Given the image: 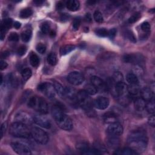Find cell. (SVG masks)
<instances>
[{"mask_svg": "<svg viewBox=\"0 0 155 155\" xmlns=\"http://www.w3.org/2000/svg\"><path fill=\"white\" fill-rule=\"evenodd\" d=\"M140 17H141V14L137 12L131 15V16L129 18L128 21L129 23H130V24H132V23L136 22L139 18H140Z\"/></svg>", "mask_w": 155, "mask_h": 155, "instance_id": "cell-39", "label": "cell"}, {"mask_svg": "<svg viewBox=\"0 0 155 155\" xmlns=\"http://www.w3.org/2000/svg\"><path fill=\"white\" fill-rule=\"evenodd\" d=\"M115 154H124V155H134V154H138L136 152H135L132 149H131L129 147H127V148H124L121 150H117L116 151Z\"/></svg>", "mask_w": 155, "mask_h": 155, "instance_id": "cell-27", "label": "cell"}, {"mask_svg": "<svg viewBox=\"0 0 155 155\" xmlns=\"http://www.w3.org/2000/svg\"><path fill=\"white\" fill-rule=\"evenodd\" d=\"M36 49V50L39 53L43 54L46 51V46L45 44H44L43 43H39L37 44Z\"/></svg>", "mask_w": 155, "mask_h": 155, "instance_id": "cell-42", "label": "cell"}, {"mask_svg": "<svg viewBox=\"0 0 155 155\" xmlns=\"http://www.w3.org/2000/svg\"><path fill=\"white\" fill-rule=\"evenodd\" d=\"M34 122L38 126L44 128H50L51 127V123L50 121L45 116L41 115H35L33 116Z\"/></svg>", "mask_w": 155, "mask_h": 155, "instance_id": "cell-13", "label": "cell"}, {"mask_svg": "<svg viewBox=\"0 0 155 155\" xmlns=\"http://www.w3.org/2000/svg\"><path fill=\"white\" fill-rule=\"evenodd\" d=\"M32 71L29 68H26L23 69L21 72V75L23 80L24 81H27L30 78V77L32 76Z\"/></svg>", "mask_w": 155, "mask_h": 155, "instance_id": "cell-31", "label": "cell"}, {"mask_svg": "<svg viewBox=\"0 0 155 155\" xmlns=\"http://www.w3.org/2000/svg\"><path fill=\"white\" fill-rule=\"evenodd\" d=\"M41 32L44 34H47L50 32V26L47 22H45L42 24L41 27Z\"/></svg>", "mask_w": 155, "mask_h": 155, "instance_id": "cell-43", "label": "cell"}, {"mask_svg": "<svg viewBox=\"0 0 155 155\" xmlns=\"http://www.w3.org/2000/svg\"><path fill=\"white\" fill-rule=\"evenodd\" d=\"M33 11L30 8H26L22 9L20 13V16L21 18H27L32 15Z\"/></svg>", "mask_w": 155, "mask_h": 155, "instance_id": "cell-32", "label": "cell"}, {"mask_svg": "<svg viewBox=\"0 0 155 155\" xmlns=\"http://www.w3.org/2000/svg\"><path fill=\"white\" fill-rule=\"evenodd\" d=\"M52 115L57 124L61 129L66 131H71L73 128L72 119L64 113L63 108L59 105H54L52 107Z\"/></svg>", "mask_w": 155, "mask_h": 155, "instance_id": "cell-2", "label": "cell"}, {"mask_svg": "<svg viewBox=\"0 0 155 155\" xmlns=\"http://www.w3.org/2000/svg\"><path fill=\"white\" fill-rule=\"evenodd\" d=\"M3 75H1V84H3Z\"/></svg>", "mask_w": 155, "mask_h": 155, "instance_id": "cell-58", "label": "cell"}, {"mask_svg": "<svg viewBox=\"0 0 155 155\" xmlns=\"http://www.w3.org/2000/svg\"><path fill=\"white\" fill-rule=\"evenodd\" d=\"M15 120L17 122H21L28 126L34 122L33 116H31L29 113L25 112H20L15 116Z\"/></svg>", "mask_w": 155, "mask_h": 155, "instance_id": "cell-12", "label": "cell"}, {"mask_svg": "<svg viewBox=\"0 0 155 155\" xmlns=\"http://www.w3.org/2000/svg\"><path fill=\"white\" fill-rule=\"evenodd\" d=\"M7 128V123L6 122H5L3 124L1 127V138L4 136V132H6Z\"/></svg>", "mask_w": 155, "mask_h": 155, "instance_id": "cell-46", "label": "cell"}, {"mask_svg": "<svg viewBox=\"0 0 155 155\" xmlns=\"http://www.w3.org/2000/svg\"><path fill=\"white\" fill-rule=\"evenodd\" d=\"M11 147L15 152L21 155H29L32 154L31 150L26 145L18 142H14L11 144Z\"/></svg>", "mask_w": 155, "mask_h": 155, "instance_id": "cell-9", "label": "cell"}, {"mask_svg": "<svg viewBox=\"0 0 155 155\" xmlns=\"http://www.w3.org/2000/svg\"><path fill=\"white\" fill-rule=\"evenodd\" d=\"M7 66H8V64H7L6 62L1 59V61H0V68H1V71H3V70L6 69L7 67Z\"/></svg>", "mask_w": 155, "mask_h": 155, "instance_id": "cell-49", "label": "cell"}, {"mask_svg": "<svg viewBox=\"0 0 155 155\" xmlns=\"http://www.w3.org/2000/svg\"><path fill=\"white\" fill-rule=\"evenodd\" d=\"M127 144L129 148L139 154L144 152L147 149L148 138L143 130L133 131L128 137Z\"/></svg>", "mask_w": 155, "mask_h": 155, "instance_id": "cell-1", "label": "cell"}, {"mask_svg": "<svg viewBox=\"0 0 155 155\" xmlns=\"http://www.w3.org/2000/svg\"><path fill=\"white\" fill-rule=\"evenodd\" d=\"M147 112H148L150 115H154V101L152 99L150 101H148V103H146L145 108Z\"/></svg>", "mask_w": 155, "mask_h": 155, "instance_id": "cell-33", "label": "cell"}, {"mask_svg": "<svg viewBox=\"0 0 155 155\" xmlns=\"http://www.w3.org/2000/svg\"><path fill=\"white\" fill-rule=\"evenodd\" d=\"M32 30L30 29H27L22 33L21 38L23 41L29 42L31 38H32Z\"/></svg>", "mask_w": 155, "mask_h": 155, "instance_id": "cell-28", "label": "cell"}, {"mask_svg": "<svg viewBox=\"0 0 155 155\" xmlns=\"http://www.w3.org/2000/svg\"><path fill=\"white\" fill-rule=\"evenodd\" d=\"M124 35L126 36V37L128 39V40H129L130 41L133 42V43H136V37L134 35V34L131 32V31L130 30H126L125 33H124Z\"/></svg>", "mask_w": 155, "mask_h": 155, "instance_id": "cell-37", "label": "cell"}, {"mask_svg": "<svg viewBox=\"0 0 155 155\" xmlns=\"http://www.w3.org/2000/svg\"><path fill=\"white\" fill-rule=\"evenodd\" d=\"M12 23H13V21H12V19L6 18V19L3 20L2 24H1V27H3V28L5 29L6 30H8V29L12 26Z\"/></svg>", "mask_w": 155, "mask_h": 155, "instance_id": "cell-34", "label": "cell"}, {"mask_svg": "<svg viewBox=\"0 0 155 155\" xmlns=\"http://www.w3.org/2000/svg\"><path fill=\"white\" fill-rule=\"evenodd\" d=\"M38 90L44 93L45 96L49 99H52L55 97L56 91L55 87H54L53 85H52L50 83H41L38 86Z\"/></svg>", "mask_w": 155, "mask_h": 155, "instance_id": "cell-7", "label": "cell"}, {"mask_svg": "<svg viewBox=\"0 0 155 155\" xmlns=\"http://www.w3.org/2000/svg\"><path fill=\"white\" fill-rule=\"evenodd\" d=\"M53 86L55 87L56 93H57L60 97H65V88L60 83L55 82L53 84Z\"/></svg>", "mask_w": 155, "mask_h": 155, "instance_id": "cell-23", "label": "cell"}, {"mask_svg": "<svg viewBox=\"0 0 155 155\" xmlns=\"http://www.w3.org/2000/svg\"><path fill=\"white\" fill-rule=\"evenodd\" d=\"M112 80L115 83L119 82H123L124 80V77L122 74L121 72H115L113 75V76L112 78Z\"/></svg>", "mask_w": 155, "mask_h": 155, "instance_id": "cell-36", "label": "cell"}, {"mask_svg": "<svg viewBox=\"0 0 155 155\" xmlns=\"http://www.w3.org/2000/svg\"><path fill=\"white\" fill-rule=\"evenodd\" d=\"M94 107H95L97 109L103 110L106 109L110 104V101L107 98L105 97H99L96 99L94 103Z\"/></svg>", "mask_w": 155, "mask_h": 155, "instance_id": "cell-14", "label": "cell"}, {"mask_svg": "<svg viewBox=\"0 0 155 155\" xmlns=\"http://www.w3.org/2000/svg\"><path fill=\"white\" fill-rule=\"evenodd\" d=\"M96 3V1H88L87 2V3L89 6H92V5H94V4H95Z\"/></svg>", "mask_w": 155, "mask_h": 155, "instance_id": "cell-55", "label": "cell"}, {"mask_svg": "<svg viewBox=\"0 0 155 155\" xmlns=\"http://www.w3.org/2000/svg\"><path fill=\"white\" fill-rule=\"evenodd\" d=\"M9 55V53L8 52L6 51V52L2 53V54H1V58H6Z\"/></svg>", "mask_w": 155, "mask_h": 155, "instance_id": "cell-54", "label": "cell"}, {"mask_svg": "<svg viewBox=\"0 0 155 155\" xmlns=\"http://www.w3.org/2000/svg\"><path fill=\"white\" fill-rule=\"evenodd\" d=\"M9 133L14 137L20 138H29L32 136L27 126L19 122H15L11 124Z\"/></svg>", "mask_w": 155, "mask_h": 155, "instance_id": "cell-3", "label": "cell"}, {"mask_svg": "<svg viewBox=\"0 0 155 155\" xmlns=\"http://www.w3.org/2000/svg\"><path fill=\"white\" fill-rule=\"evenodd\" d=\"M141 29L145 33H149L150 32L151 26L148 22H144L141 24Z\"/></svg>", "mask_w": 155, "mask_h": 155, "instance_id": "cell-41", "label": "cell"}, {"mask_svg": "<svg viewBox=\"0 0 155 155\" xmlns=\"http://www.w3.org/2000/svg\"><path fill=\"white\" fill-rule=\"evenodd\" d=\"M85 91H86L89 95H95L97 94L98 89L91 84H87L85 87Z\"/></svg>", "mask_w": 155, "mask_h": 155, "instance_id": "cell-29", "label": "cell"}, {"mask_svg": "<svg viewBox=\"0 0 155 155\" xmlns=\"http://www.w3.org/2000/svg\"><path fill=\"white\" fill-rule=\"evenodd\" d=\"M91 84L98 90H105L107 89V86L104 82L99 77L96 76H94L91 78Z\"/></svg>", "mask_w": 155, "mask_h": 155, "instance_id": "cell-16", "label": "cell"}, {"mask_svg": "<svg viewBox=\"0 0 155 155\" xmlns=\"http://www.w3.org/2000/svg\"><path fill=\"white\" fill-rule=\"evenodd\" d=\"M50 36H55V33L54 32H53V31H52V32H50Z\"/></svg>", "mask_w": 155, "mask_h": 155, "instance_id": "cell-57", "label": "cell"}, {"mask_svg": "<svg viewBox=\"0 0 155 155\" xmlns=\"http://www.w3.org/2000/svg\"><path fill=\"white\" fill-rule=\"evenodd\" d=\"M31 135L38 144L45 145L49 141L47 133L43 130L38 127H34L31 130Z\"/></svg>", "mask_w": 155, "mask_h": 155, "instance_id": "cell-6", "label": "cell"}, {"mask_svg": "<svg viewBox=\"0 0 155 155\" xmlns=\"http://www.w3.org/2000/svg\"><path fill=\"white\" fill-rule=\"evenodd\" d=\"M153 94L154 93L152 90L148 87H145L141 90L140 95H141V98H143L145 101H150L153 98Z\"/></svg>", "mask_w": 155, "mask_h": 155, "instance_id": "cell-17", "label": "cell"}, {"mask_svg": "<svg viewBox=\"0 0 155 155\" xmlns=\"http://www.w3.org/2000/svg\"><path fill=\"white\" fill-rule=\"evenodd\" d=\"M68 82L73 86H80L84 81V76L78 72L70 73L67 77Z\"/></svg>", "mask_w": 155, "mask_h": 155, "instance_id": "cell-10", "label": "cell"}, {"mask_svg": "<svg viewBox=\"0 0 155 155\" xmlns=\"http://www.w3.org/2000/svg\"><path fill=\"white\" fill-rule=\"evenodd\" d=\"M30 64L34 67H36L40 64V58L35 53H32L30 55Z\"/></svg>", "mask_w": 155, "mask_h": 155, "instance_id": "cell-26", "label": "cell"}, {"mask_svg": "<svg viewBox=\"0 0 155 155\" xmlns=\"http://www.w3.org/2000/svg\"><path fill=\"white\" fill-rule=\"evenodd\" d=\"M106 132L108 136L119 137L123 133V127L119 122H116L111 123L108 126L106 130Z\"/></svg>", "mask_w": 155, "mask_h": 155, "instance_id": "cell-8", "label": "cell"}, {"mask_svg": "<svg viewBox=\"0 0 155 155\" xmlns=\"http://www.w3.org/2000/svg\"><path fill=\"white\" fill-rule=\"evenodd\" d=\"M34 3L36 4L37 5H40V4H41L44 1H34Z\"/></svg>", "mask_w": 155, "mask_h": 155, "instance_id": "cell-56", "label": "cell"}, {"mask_svg": "<svg viewBox=\"0 0 155 155\" xmlns=\"http://www.w3.org/2000/svg\"><path fill=\"white\" fill-rule=\"evenodd\" d=\"M94 18L95 21L99 23H101L104 21V18H103V16L102 13L98 10L95 12L94 14Z\"/></svg>", "mask_w": 155, "mask_h": 155, "instance_id": "cell-38", "label": "cell"}, {"mask_svg": "<svg viewBox=\"0 0 155 155\" xmlns=\"http://www.w3.org/2000/svg\"><path fill=\"white\" fill-rule=\"evenodd\" d=\"M27 52V47L25 45H21L18 48L17 50V53L20 56H23Z\"/></svg>", "mask_w": 155, "mask_h": 155, "instance_id": "cell-45", "label": "cell"}, {"mask_svg": "<svg viewBox=\"0 0 155 155\" xmlns=\"http://www.w3.org/2000/svg\"><path fill=\"white\" fill-rule=\"evenodd\" d=\"M64 8V4L59 1L57 3V9L58 10H61L62 9H63Z\"/></svg>", "mask_w": 155, "mask_h": 155, "instance_id": "cell-52", "label": "cell"}, {"mask_svg": "<svg viewBox=\"0 0 155 155\" xmlns=\"http://www.w3.org/2000/svg\"><path fill=\"white\" fill-rule=\"evenodd\" d=\"M107 145L112 149L117 148L119 144V137L115 136H108L107 139L106 141Z\"/></svg>", "mask_w": 155, "mask_h": 155, "instance_id": "cell-19", "label": "cell"}, {"mask_svg": "<svg viewBox=\"0 0 155 155\" xmlns=\"http://www.w3.org/2000/svg\"><path fill=\"white\" fill-rule=\"evenodd\" d=\"M76 49V47L74 45H66L62 47L60 49L61 55H66L69 53L72 52Z\"/></svg>", "mask_w": 155, "mask_h": 155, "instance_id": "cell-24", "label": "cell"}, {"mask_svg": "<svg viewBox=\"0 0 155 155\" xmlns=\"http://www.w3.org/2000/svg\"><path fill=\"white\" fill-rule=\"evenodd\" d=\"M81 19L80 17H76L74 19L73 21V29L74 30H78L81 24Z\"/></svg>", "mask_w": 155, "mask_h": 155, "instance_id": "cell-40", "label": "cell"}, {"mask_svg": "<svg viewBox=\"0 0 155 155\" xmlns=\"http://www.w3.org/2000/svg\"><path fill=\"white\" fill-rule=\"evenodd\" d=\"M8 39H9V41H13V42H17L19 40V36L18 35L15 33V32H12L9 37H8Z\"/></svg>", "mask_w": 155, "mask_h": 155, "instance_id": "cell-44", "label": "cell"}, {"mask_svg": "<svg viewBox=\"0 0 155 155\" xmlns=\"http://www.w3.org/2000/svg\"><path fill=\"white\" fill-rule=\"evenodd\" d=\"M47 62L48 63L53 66L57 63V57L55 53H50L47 56Z\"/></svg>", "mask_w": 155, "mask_h": 155, "instance_id": "cell-30", "label": "cell"}, {"mask_svg": "<svg viewBox=\"0 0 155 155\" xmlns=\"http://www.w3.org/2000/svg\"><path fill=\"white\" fill-rule=\"evenodd\" d=\"M14 27L15 29H18L21 27V23L20 22H18V21H16V22H14V24H13Z\"/></svg>", "mask_w": 155, "mask_h": 155, "instance_id": "cell-53", "label": "cell"}, {"mask_svg": "<svg viewBox=\"0 0 155 155\" xmlns=\"http://www.w3.org/2000/svg\"><path fill=\"white\" fill-rule=\"evenodd\" d=\"M116 34V30L115 29H112L111 30H110L108 31V36H109L110 38L111 39H113Z\"/></svg>", "mask_w": 155, "mask_h": 155, "instance_id": "cell-48", "label": "cell"}, {"mask_svg": "<svg viewBox=\"0 0 155 155\" xmlns=\"http://www.w3.org/2000/svg\"><path fill=\"white\" fill-rule=\"evenodd\" d=\"M76 102L83 109L87 111L90 110L92 106L91 99L90 95L84 90H80L77 93Z\"/></svg>", "mask_w": 155, "mask_h": 155, "instance_id": "cell-5", "label": "cell"}, {"mask_svg": "<svg viewBox=\"0 0 155 155\" xmlns=\"http://www.w3.org/2000/svg\"><path fill=\"white\" fill-rule=\"evenodd\" d=\"M80 6V2L76 0H69L66 3V7L68 10L72 12H75L78 10Z\"/></svg>", "mask_w": 155, "mask_h": 155, "instance_id": "cell-22", "label": "cell"}, {"mask_svg": "<svg viewBox=\"0 0 155 155\" xmlns=\"http://www.w3.org/2000/svg\"><path fill=\"white\" fill-rule=\"evenodd\" d=\"M127 87L128 86H127V84L124 82L115 83V92L117 97L127 95L128 93Z\"/></svg>", "mask_w": 155, "mask_h": 155, "instance_id": "cell-15", "label": "cell"}, {"mask_svg": "<svg viewBox=\"0 0 155 155\" xmlns=\"http://www.w3.org/2000/svg\"><path fill=\"white\" fill-rule=\"evenodd\" d=\"M126 80L129 84H138L139 80L137 75L134 73H129L126 76Z\"/></svg>", "mask_w": 155, "mask_h": 155, "instance_id": "cell-25", "label": "cell"}, {"mask_svg": "<svg viewBox=\"0 0 155 155\" xmlns=\"http://www.w3.org/2000/svg\"><path fill=\"white\" fill-rule=\"evenodd\" d=\"M135 109L138 112H142L145 108L146 101L141 97H138L134 103Z\"/></svg>", "mask_w": 155, "mask_h": 155, "instance_id": "cell-20", "label": "cell"}, {"mask_svg": "<svg viewBox=\"0 0 155 155\" xmlns=\"http://www.w3.org/2000/svg\"><path fill=\"white\" fill-rule=\"evenodd\" d=\"M77 93L75 89L71 87H67L65 88V96L72 101H75L76 102Z\"/></svg>", "mask_w": 155, "mask_h": 155, "instance_id": "cell-21", "label": "cell"}, {"mask_svg": "<svg viewBox=\"0 0 155 155\" xmlns=\"http://www.w3.org/2000/svg\"><path fill=\"white\" fill-rule=\"evenodd\" d=\"M148 123L150 126H152L153 127H154V126H155V118H154V115H152V116H151L149 118Z\"/></svg>", "mask_w": 155, "mask_h": 155, "instance_id": "cell-47", "label": "cell"}, {"mask_svg": "<svg viewBox=\"0 0 155 155\" xmlns=\"http://www.w3.org/2000/svg\"><path fill=\"white\" fill-rule=\"evenodd\" d=\"M69 18H70V16L68 15V14H66V13L62 14L61 16V20L63 21H66L68 20Z\"/></svg>", "mask_w": 155, "mask_h": 155, "instance_id": "cell-50", "label": "cell"}, {"mask_svg": "<svg viewBox=\"0 0 155 155\" xmlns=\"http://www.w3.org/2000/svg\"><path fill=\"white\" fill-rule=\"evenodd\" d=\"M127 91L130 96H138L141 93V89L138 84H130L127 87Z\"/></svg>", "mask_w": 155, "mask_h": 155, "instance_id": "cell-18", "label": "cell"}, {"mask_svg": "<svg viewBox=\"0 0 155 155\" xmlns=\"http://www.w3.org/2000/svg\"><path fill=\"white\" fill-rule=\"evenodd\" d=\"M123 60L125 63H131L134 64H139L144 63V59L141 54H128L123 57Z\"/></svg>", "mask_w": 155, "mask_h": 155, "instance_id": "cell-11", "label": "cell"}, {"mask_svg": "<svg viewBox=\"0 0 155 155\" xmlns=\"http://www.w3.org/2000/svg\"><path fill=\"white\" fill-rule=\"evenodd\" d=\"M84 20L86 21L87 22H90L92 21V18H91V16L90 13H87L86 15V16L84 17Z\"/></svg>", "mask_w": 155, "mask_h": 155, "instance_id": "cell-51", "label": "cell"}, {"mask_svg": "<svg viewBox=\"0 0 155 155\" xmlns=\"http://www.w3.org/2000/svg\"><path fill=\"white\" fill-rule=\"evenodd\" d=\"M28 106L42 115L47 114L49 112V105L47 101L40 97L30 98L28 102Z\"/></svg>", "mask_w": 155, "mask_h": 155, "instance_id": "cell-4", "label": "cell"}, {"mask_svg": "<svg viewBox=\"0 0 155 155\" xmlns=\"http://www.w3.org/2000/svg\"><path fill=\"white\" fill-rule=\"evenodd\" d=\"M95 34L100 37H105L108 35V31L105 28H100L95 30Z\"/></svg>", "mask_w": 155, "mask_h": 155, "instance_id": "cell-35", "label": "cell"}]
</instances>
